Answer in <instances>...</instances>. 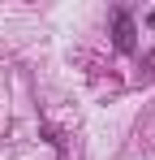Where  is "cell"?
<instances>
[{
  "mask_svg": "<svg viewBox=\"0 0 155 160\" xmlns=\"http://www.w3.org/2000/svg\"><path fill=\"white\" fill-rule=\"evenodd\" d=\"M112 22H116V48L121 52H134V18H129L125 9H116Z\"/></svg>",
  "mask_w": 155,
  "mask_h": 160,
  "instance_id": "obj_1",
  "label": "cell"
},
{
  "mask_svg": "<svg viewBox=\"0 0 155 160\" xmlns=\"http://www.w3.org/2000/svg\"><path fill=\"white\" fill-rule=\"evenodd\" d=\"M147 22H151V26H155V13H151V18H147Z\"/></svg>",
  "mask_w": 155,
  "mask_h": 160,
  "instance_id": "obj_2",
  "label": "cell"
}]
</instances>
